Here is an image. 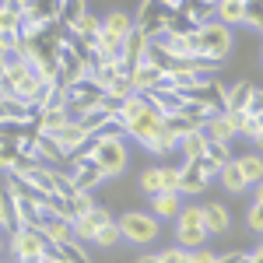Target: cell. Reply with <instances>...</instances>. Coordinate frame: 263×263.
<instances>
[{"label": "cell", "mask_w": 263, "mask_h": 263, "mask_svg": "<svg viewBox=\"0 0 263 263\" xmlns=\"http://www.w3.org/2000/svg\"><path fill=\"white\" fill-rule=\"evenodd\" d=\"M228 49H232V28L221 21H207L190 35V53L200 57V60L218 63L221 57H228Z\"/></svg>", "instance_id": "cell-1"}, {"label": "cell", "mask_w": 263, "mask_h": 263, "mask_svg": "<svg viewBox=\"0 0 263 263\" xmlns=\"http://www.w3.org/2000/svg\"><path fill=\"white\" fill-rule=\"evenodd\" d=\"M49 239L42 235V228L35 224H25L18 232H11V253H14V263H49L46 260V249H49Z\"/></svg>", "instance_id": "cell-2"}, {"label": "cell", "mask_w": 263, "mask_h": 263, "mask_svg": "<svg viewBox=\"0 0 263 263\" xmlns=\"http://www.w3.org/2000/svg\"><path fill=\"white\" fill-rule=\"evenodd\" d=\"M211 239V232H207V224H203V207L197 203H182L179 218H176V246L182 249H200L203 242Z\"/></svg>", "instance_id": "cell-3"}, {"label": "cell", "mask_w": 263, "mask_h": 263, "mask_svg": "<svg viewBox=\"0 0 263 263\" xmlns=\"http://www.w3.org/2000/svg\"><path fill=\"white\" fill-rule=\"evenodd\" d=\"M91 158L102 168L105 179H116L126 172V162H130V151H126V141H95L91 137Z\"/></svg>", "instance_id": "cell-4"}, {"label": "cell", "mask_w": 263, "mask_h": 263, "mask_svg": "<svg viewBox=\"0 0 263 263\" xmlns=\"http://www.w3.org/2000/svg\"><path fill=\"white\" fill-rule=\"evenodd\" d=\"M116 224H120V235L134 246H151L158 239V228H162V221L155 214H144V211H126Z\"/></svg>", "instance_id": "cell-5"}, {"label": "cell", "mask_w": 263, "mask_h": 263, "mask_svg": "<svg viewBox=\"0 0 263 263\" xmlns=\"http://www.w3.org/2000/svg\"><path fill=\"white\" fill-rule=\"evenodd\" d=\"M57 67H60V84H74V81H84L91 70H88V60H84L81 53L74 49V46H67V42H57Z\"/></svg>", "instance_id": "cell-6"}, {"label": "cell", "mask_w": 263, "mask_h": 263, "mask_svg": "<svg viewBox=\"0 0 263 263\" xmlns=\"http://www.w3.org/2000/svg\"><path fill=\"white\" fill-rule=\"evenodd\" d=\"M70 186L74 190H81V193H91L99 182H105V176H102V168L95 165V158H70Z\"/></svg>", "instance_id": "cell-7"}, {"label": "cell", "mask_w": 263, "mask_h": 263, "mask_svg": "<svg viewBox=\"0 0 263 263\" xmlns=\"http://www.w3.org/2000/svg\"><path fill=\"white\" fill-rule=\"evenodd\" d=\"M112 221V214L102 207V203H95L88 214H81V218H74V239L78 242H95V235H99L102 224Z\"/></svg>", "instance_id": "cell-8"}, {"label": "cell", "mask_w": 263, "mask_h": 263, "mask_svg": "<svg viewBox=\"0 0 263 263\" xmlns=\"http://www.w3.org/2000/svg\"><path fill=\"white\" fill-rule=\"evenodd\" d=\"M162 126H165V116H162V112H155V109L147 105L141 116L130 123V126H126V137H134V141L144 147V144H147L151 137H155V134H158V130H162Z\"/></svg>", "instance_id": "cell-9"}, {"label": "cell", "mask_w": 263, "mask_h": 263, "mask_svg": "<svg viewBox=\"0 0 263 263\" xmlns=\"http://www.w3.org/2000/svg\"><path fill=\"white\" fill-rule=\"evenodd\" d=\"M134 14L130 11H123V7H112L105 18H102V35H109V39H116V42H126L130 35H134Z\"/></svg>", "instance_id": "cell-10"}, {"label": "cell", "mask_w": 263, "mask_h": 263, "mask_svg": "<svg viewBox=\"0 0 263 263\" xmlns=\"http://www.w3.org/2000/svg\"><path fill=\"white\" fill-rule=\"evenodd\" d=\"M228 162H232V144H211V147L203 151V158H197L203 179H214Z\"/></svg>", "instance_id": "cell-11"}, {"label": "cell", "mask_w": 263, "mask_h": 263, "mask_svg": "<svg viewBox=\"0 0 263 263\" xmlns=\"http://www.w3.org/2000/svg\"><path fill=\"white\" fill-rule=\"evenodd\" d=\"M147 46H151V39H147L144 32H137V28H134V35L123 42V70H126V74L147 60Z\"/></svg>", "instance_id": "cell-12"}, {"label": "cell", "mask_w": 263, "mask_h": 263, "mask_svg": "<svg viewBox=\"0 0 263 263\" xmlns=\"http://www.w3.org/2000/svg\"><path fill=\"white\" fill-rule=\"evenodd\" d=\"M70 120H74L70 109H39V112H35V130L46 134V137H57Z\"/></svg>", "instance_id": "cell-13"}, {"label": "cell", "mask_w": 263, "mask_h": 263, "mask_svg": "<svg viewBox=\"0 0 263 263\" xmlns=\"http://www.w3.org/2000/svg\"><path fill=\"white\" fill-rule=\"evenodd\" d=\"M207 190V179H203L200 165L197 162H182L179 165V197H197Z\"/></svg>", "instance_id": "cell-14"}, {"label": "cell", "mask_w": 263, "mask_h": 263, "mask_svg": "<svg viewBox=\"0 0 263 263\" xmlns=\"http://www.w3.org/2000/svg\"><path fill=\"white\" fill-rule=\"evenodd\" d=\"M39 228H42V235H46V239H49L53 246H63V242H70V239H74V221H70V218L46 214Z\"/></svg>", "instance_id": "cell-15"}, {"label": "cell", "mask_w": 263, "mask_h": 263, "mask_svg": "<svg viewBox=\"0 0 263 263\" xmlns=\"http://www.w3.org/2000/svg\"><path fill=\"white\" fill-rule=\"evenodd\" d=\"M162 81H165V74L158 70V67H151V63H141V67H134V70H130V84H134V91H137V95L155 91Z\"/></svg>", "instance_id": "cell-16"}, {"label": "cell", "mask_w": 263, "mask_h": 263, "mask_svg": "<svg viewBox=\"0 0 263 263\" xmlns=\"http://www.w3.org/2000/svg\"><path fill=\"white\" fill-rule=\"evenodd\" d=\"M88 141H91V137L84 134V126H81L78 120H70V123L60 130V134H57V144L63 147V155H67V158H70V155H78V151H81Z\"/></svg>", "instance_id": "cell-17"}, {"label": "cell", "mask_w": 263, "mask_h": 263, "mask_svg": "<svg viewBox=\"0 0 263 263\" xmlns=\"http://www.w3.org/2000/svg\"><path fill=\"white\" fill-rule=\"evenodd\" d=\"M179 211H182V197L179 193H155L151 197V214L158 218V221H172V218H179Z\"/></svg>", "instance_id": "cell-18"}, {"label": "cell", "mask_w": 263, "mask_h": 263, "mask_svg": "<svg viewBox=\"0 0 263 263\" xmlns=\"http://www.w3.org/2000/svg\"><path fill=\"white\" fill-rule=\"evenodd\" d=\"M200 130H203V137H207L211 144H232V137H235V126L228 123V116H224V112H214V116L203 123Z\"/></svg>", "instance_id": "cell-19"}, {"label": "cell", "mask_w": 263, "mask_h": 263, "mask_svg": "<svg viewBox=\"0 0 263 263\" xmlns=\"http://www.w3.org/2000/svg\"><path fill=\"white\" fill-rule=\"evenodd\" d=\"M203 224H207V232L211 235H224L228 228H232V214H228V207L224 203H203Z\"/></svg>", "instance_id": "cell-20"}, {"label": "cell", "mask_w": 263, "mask_h": 263, "mask_svg": "<svg viewBox=\"0 0 263 263\" xmlns=\"http://www.w3.org/2000/svg\"><path fill=\"white\" fill-rule=\"evenodd\" d=\"M35 158H39L42 165H57L67 162V155H63V147L57 144V137H46V134H35Z\"/></svg>", "instance_id": "cell-21"}, {"label": "cell", "mask_w": 263, "mask_h": 263, "mask_svg": "<svg viewBox=\"0 0 263 263\" xmlns=\"http://www.w3.org/2000/svg\"><path fill=\"white\" fill-rule=\"evenodd\" d=\"M249 95H253V84L235 81L224 91V112H246V109H249Z\"/></svg>", "instance_id": "cell-22"}, {"label": "cell", "mask_w": 263, "mask_h": 263, "mask_svg": "<svg viewBox=\"0 0 263 263\" xmlns=\"http://www.w3.org/2000/svg\"><path fill=\"white\" fill-rule=\"evenodd\" d=\"M214 21L221 25H246V0H218V11H214Z\"/></svg>", "instance_id": "cell-23"}, {"label": "cell", "mask_w": 263, "mask_h": 263, "mask_svg": "<svg viewBox=\"0 0 263 263\" xmlns=\"http://www.w3.org/2000/svg\"><path fill=\"white\" fill-rule=\"evenodd\" d=\"M0 218H4V232H7V235L21 228V221H18V200H14V193H11L7 186H0Z\"/></svg>", "instance_id": "cell-24"}, {"label": "cell", "mask_w": 263, "mask_h": 263, "mask_svg": "<svg viewBox=\"0 0 263 263\" xmlns=\"http://www.w3.org/2000/svg\"><path fill=\"white\" fill-rule=\"evenodd\" d=\"M211 147V141L203 137V130H193V134H186L179 141V151H182V162H197L203 158V151Z\"/></svg>", "instance_id": "cell-25"}, {"label": "cell", "mask_w": 263, "mask_h": 263, "mask_svg": "<svg viewBox=\"0 0 263 263\" xmlns=\"http://www.w3.org/2000/svg\"><path fill=\"white\" fill-rule=\"evenodd\" d=\"M137 186H141L144 197H155V193H165V168L162 165H151L137 176Z\"/></svg>", "instance_id": "cell-26"}, {"label": "cell", "mask_w": 263, "mask_h": 263, "mask_svg": "<svg viewBox=\"0 0 263 263\" xmlns=\"http://www.w3.org/2000/svg\"><path fill=\"white\" fill-rule=\"evenodd\" d=\"M214 179L221 182L224 190H228V193H246V190H249V182L242 179V172H239V168H235V162H228L221 168V172H218V176H214Z\"/></svg>", "instance_id": "cell-27"}, {"label": "cell", "mask_w": 263, "mask_h": 263, "mask_svg": "<svg viewBox=\"0 0 263 263\" xmlns=\"http://www.w3.org/2000/svg\"><path fill=\"white\" fill-rule=\"evenodd\" d=\"M235 168H239L242 179L253 186V182L263 179V155H242V158H235Z\"/></svg>", "instance_id": "cell-28"}, {"label": "cell", "mask_w": 263, "mask_h": 263, "mask_svg": "<svg viewBox=\"0 0 263 263\" xmlns=\"http://www.w3.org/2000/svg\"><path fill=\"white\" fill-rule=\"evenodd\" d=\"M144 151H147V155H168V151H179V137H172V134L162 126L151 141L144 144Z\"/></svg>", "instance_id": "cell-29"}, {"label": "cell", "mask_w": 263, "mask_h": 263, "mask_svg": "<svg viewBox=\"0 0 263 263\" xmlns=\"http://www.w3.org/2000/svg\"><path fill=\"white\" fill-rule=\"evenodd\" d=\"M144 109H147V99H144V95H137V91H134V95H126V99L120 102V112H116V116H120V120L126 123V126H130V123L137 120V116H141Z\"/></svg>", "instance_id": "cell-30"}, {"label": "cell", "mask_w": 263, "mask_h": 263, "mask_svg": "<svg viewBox=\"0 0 263 263\" xmlns=\"http://www.w3.org/2000/svg\"><path fill=\"white\" fill-rule=\"evenodd\" d=\"M84 14H88V0H60V25L63 28H70Z\"/></svg>", "instance_id": "cell-31"}, {"label": "cell", "mask_w": 263, "mask_h": 263, "mask_svg": "<svg viewBox=\"0 0 263 263\" xmlns=\"http://www.w3.org/2000/svg\"><path fill=\"white\" fill-rule=\"evenodd\" d=\"M165 130H168V134H172V137H186V134H193V130H200V123L197 120H190V116H186V112H176V116H168V120H165Z\"/></svg>", "instance_id": "cell-32"}, {"label": "cell", "mask_w": 263, "mask_h": 263, "mask_svg": "<svg viewBox=\"0 0 263 263\" xmlns=\"http://www.w3.org/2000/svg\"><path fill=\"white\" fill-rule=\"evenodd\" d=\"M78 123L84 126V134H88V137H95V134H99L102 126L109 123V112H105L102 105H95V109H88V112H84V116H81Z\"/></svg>", "instance_id": "cell-33"}, {"label": "cell", "mask_w": 263, "mask_h": 263, "mask_svg": "<svg viewBox=\"0 0 263 263\" xmlns=\"http://www.w3.org/2000/svg\"><path fill=\"white\" fill-rule=\"evenodd\" d=\"M67 200H70V211H74V218H81V214H88V211L95 207V197H91V193H81V190H74Z\"/></svg>", "instance_id": "cell-34"}, {"label": "cell", "mask_w": 263, "mask_h": 263, "mask_svg": "<svg viewBox=\"0 0 263 263\" xmlns=\"http://www.w3.org/2000/svg\"><path fill=\"white\" fill-rule=\"evenodd\" d=\"M46 214H57V218H70V221H74L70 200H67V197H60V193H53V197L46 200Z\"/></svg>", "instance_id": "cell-35"}, {"label": "cell", "mask_w": 263, "mask_h": 263, "mask_svg": "<svg viewBox=\"0 0 263 263\" xmlns=\"http://www.w3.org/2000/svg\"><path fill=\"white\" fill-rule=\"evenodd\" d=\"M105 95L109 99H126V95H134V84H130V74H120V78H112V84L105 88Z\"/></svg>", "instance_id": "cell-36"}, {"label": "cell", "mask_w": 263, "mask_h": 263, "mask_svg": "<svg viewBox=\"0 0 263 263\" xmlns=\"http://www.w3.org/2000/svg\"><path fill=\"white\" fill-rule=\"evenodd\" d=\"M60 253H63V260H67V263H91V260H88V253H84V242H78V239L63 242Z\"/></svg>", "instance_id": "cell-37"}, {"label": "cell", "mask_w": 263, "mask_h": 263, "mask_svg": "<svg viewBox=\"0 0 263 263\" xmlns=\"http://www.w3.org/2000/svg\"><path fill=\"white\" fill-rule=\"evenodd\" d=\"M123 235H120V224L116 221H109V224H102L99 228V235H95V246H105V249H112V246L120 242Z\"/></svg>", "instance_id": "cell-38"}, {"label": "cell", "mask_w": 263, "mask_h": 263, "mask_svg": "<svg viewBox=\"0 0 263 263\" xmlns=\"http://www.w3.org/2000/svg\"><path fill=\"white\" fill-rule=\"evenodd\" d=\"M18 158H21L18 144H11V141H0V172H11Z\"/></svg>", "instance_id": "cell-39"}, {"label": "cell", "mask_w": 263, "mask_h": 263, "mask_svg": "<svg viewBox=\"0 0 263 263\" xmlns=\"http://www.w3.org/2000/svg\"><path fill=\"white\" fill-rule=\"evenodd\" d=\"M21 42H25V39L18 35V28H7V32H0V53H4V57H14Z\"/></svg>", "instance_id": "cell-40"}, {"label": "cell", "mask_w": 263, "mask_h": 263, "mask_svg": "<svg viewBox=\"0 0 263 263\" xmlns=\"http://www.w3.org/2000/svg\"><path fill=\"white\" fill-rule=\"evenodd\" d=\"M246 25L263 32V0H246Z\"/></svg>", "instance_id": "cell-41"}, {"label": "cell", "mask_w": 263, "mask_h": 263, "mask_svg": "<svg viewBox=\"0 0 263 263\" xmlns=\"http://www.w3.org/2000/svg\"><path fill=\"white\" fill-rule=\"evenodd\" d=\"M158 263H190V249H182V246H172V249H162V253H155Z\"/></svg>", "instance_id": "cell-42"}, {"label": "cell", "mask_w": 263, "mask_h": 263, "mask_svg": "<svg viewBox=\"0 0 263 263\" xmlns=\"http://www.w3.org/2000/svg\"><path fill=\"white\" fill-rule=\"evenodd\" d=\"M246 224H249L256 235H263V207H260V203H253V207H249V214H246Z\"/></svg>", "instance_id": "cell-43"}, {"label": "cell", "mask_w": 263, "mask_h": 263, "mask_svg": "<svg viewBox=\"0 0 263 263\" xmlns=\"http://www.w3.org/2000/svg\"><path fill=\"white\" fill-rule=\"evenodd\" d=\"M21 14H14V11H7L4 4H0V32H7V28H18Z\"/></svg>", "instance_id": "cell-44"}, {"label": "cell", "mask_w": 263, "mask_h": 263, "mask_svg": "<svg viewBox=\"0 0 263 263\" xmlns=\"http://www.w3.org/2000/svg\"><path fill=\"white\" fill-rule=\"evenodd\" d=\"M190 263H218V253H211V249H190Z\"/></svg>", "instance_id": "cell-45"}, {"label": "cell", "mask_w": 263, "mask_h": 263, "mask_svg": "<svg viewBox=\"0 0 263 263\" xmlns=\"http://www.w3.org/2000/svg\"><path fill=\"white\" fill-rule=\"evenodd\" d=\"M182 4H186V0H158V7H165L168 14H176V11H182Z\"/></svg>", "instance_id": "cell-46"}, {"label": "cell", "mask_w": 263, "mask_h": 263, "mask_svg": "<svg viewBox=\"0 0 263 263\" xmlns=\"http://www.w3.org/2000/svg\"><path fill=\"white\" fill-rule=\"evenodd\" d=\"M253 203H260V207H263V179L253 182Z\"/></svg>", "instance_id": "cell-47"}, {"label": "cell", "mask_w": 263, "mask_h": 263, "mask_svg": "<svg viewBox=\"0 0 263 263\" xmlns=\"http://www.w3.org/2000/svg\"><path fill=\"white\" fill-rule=\"evenodd\" d=\"M253 147H256V151H263V130L256 134V137H253Z\"/></svg>", "instance_id": "cell-48"}, {"label": "cell", "mask_w": 263, "mask_h": 263, "mask_svg": "<svg viewBox=\"0 0 263 263\" xmlns=\"http://www.w3.org/2000/svg\"><path fill=\"white\" fill-rule=\"evenodd\" d=\"M134 263H158V256L151 253V256H141V260H134Z\"/></svg>", "instance_id": "cell-49"}, {"label": "cell", "mask_w": 263, "mask_h": 263, "mask_svg": "<svg viewBox=\"0 0 263 263\" xmlns=\"http://www.w3.org/2000/svg\"><path fill=\"white\" fill-rule=\"evenodd\" d=\"M4 249H7V246H4V232H0V256H4Z\"/></svg>", "instance_id": "cell-50"}, {"label": "cell", "mask_w": 263, "mask_h": 263, "mask_svg": "<svg viewBox=\"0 0 263 263\" xmlns=\"http://www.w3.org/2000/svg\"><path fill=\"white\" fill-rule=\"evenodd\" d=\"M0 232H4V218H0Z\"/></svg>", "instance_id": "cell-51"}]
</instances>
